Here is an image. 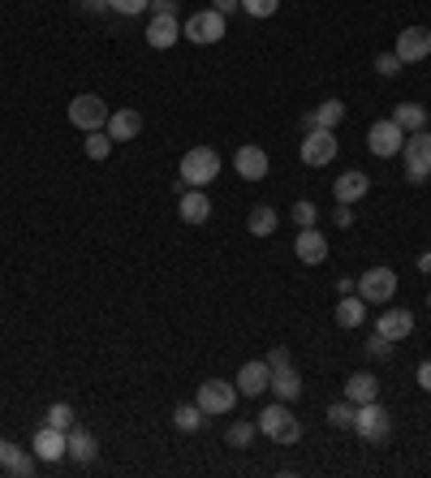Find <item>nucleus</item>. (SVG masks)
Wrapping results in <instances>:
<instances>
[{
    "instance_id": "obj_32",
    "label": "nucleus",
    "mask_w": 431,
    "mask_h": 478,
    "mask_svg": "<svg viewBox=\"0 0 431 478\" xmlns=\"http://www.w3.org/2000/svg\"><path fill=\"white\" fill-rule=\"evenodd\" d=\"M43 422H48V427H57V431H69V427L78 422V414H73V405H65V401H57V405H48V414H43Z\"/></svg>"
},
{
    "instance_id": "obj_14",
    "label": "nucleus",
    "mask_w": 431,
    "mask_h": 478,
    "mask_svg": "<svg viewBox=\"0 0 431 478\" xmlns=\"http://www.w3.org/2000/svg\"><path fill=\"white\" fill-rule=\"evenodd\" d=\"M181 39V22H177V13H151V22H147V48H156V52H165Z\"/></svg>"
},
{
    "instance_id": "obj_39",
    "label": "nucleus",
    "mask_w": 431,
    "mask_h": 478,
    "mask_svg": "<svg viewBox=\"0 0 431 478\" xmlns=\"http://www.w3.org/2000/svg\"><path fill=\"white\" fill-rule=\"evenodd\" d=\"M267 366H272V371H281V366H294V362H289V350H285V345H276V350L267 353Z\"/></svg>"
},
{
    "instance_id": "obj_35",
    "label": "nucleus",
    "mask_w": 431,
    "mask_h": 478,
    "mask_svg": "<svg viewBox=\"0 0 431 478\" xmlns=\"http://www.w3.org/2000/svg\"><path fill=\"white\" fill-rule=\"evenodd\" d=\"M147 4H151V0H108V9L121 13V18H138V13H147Z\"/></svg>"
},
{
    "instance_id": "obj_20",
    "label": "nucleus",
    "mask_w": 431,
    "mask_h": 478,
    "mask_svg": "<svg viewBox=\"0 0 431 478\" xmlns=\"http://www.w3.org/2000/svg\"><path fill=\"white\" fill-rule=\"evenodd\" d=\"M65 440H69V457H73L78 466H91V461L100 457V444H96V436H91L87 427H78V422H73V427L65 431Z\"/></svg>"
},
{
    "instance_id": "obj_30",
    "label": "nucleus",
    "mask_w": 431,
    "mask_h": 478,
    "mask_svg": "<svg viewBox=\"0 0 431 478\" xmlns=\"http://www.w3.org/2000/svg\"><path fill=\"white\" fill-rule=\"evenodd\" d=\"M255 436H259V422H246V418H237L229 431H225L229 448H250V444H255Z\"/></svg>"
},
{
    "instance_id": "obj_17",
    "label": "nucleus",
    "mask_w": 431,
    "mask_h": 478,
    "mask_svg": "<svg viewBox=\"0 0 431 478\" xmlns=\"http://www.w3.org/2000/svg\"><path fill=\"white\" fill-rule=\"evenodd\" d=\"M233 168H237V177H246V181H264L267 177V151L264 147H237V156H233Z\"/></svg>"
},
{
    "instance_id": "obj_8",
    "label": "nucleus",
    "mask_w": 431,
    "mask_h": 478,
    "mask_svg": "<svg viewBox=\"0 0 431 478\" xmlns=\"http://www.w3.org/2000/svg\"><path fill=\"white\" fill-rule=\"evenodd\" d=\"M108 117H112V112H108V104H104L100 96H91V91L69 99V121H73L78 129H87V134H91V129H104V126H108Z\"/></svg>"
},
{
    "instance_id": "obj_31",
    "label": "nucleus",
    "mask_w": 431,
    "mask_h": 478,
    "mask_svg": "<svg viewBox=\"0 0 431 478\" xmlns=\"http://www.w3.org/2000/svg\"><path fill=\"white\" fill-rule=\"evenodd\" d=\"M82 151H87V159H108V151H112L108 129H91V134H87V143H82Z\"/></svg>"
},
{
    "instance_id": "obj_48",
    "label": "nucleus",
    "mask_w": 431,
    "mask_h": 478,
    "mask_svg": "<svg viewBox=\"0 0 431 478\" xmlns=\"http://www.w3.org/2000/svg\"><path fill=\"white\" fill-rule=\"evenodd\" d=\"M427 181H431V177H427Z\"/></svg>"
},
{
    "instance_id": "obj_47",
    "label": "nucleus",
    "mask_w": 431,
    "mask_h": 478,
    "mask_svg": "<svg viewBox=\"0 0 431 478\" xmlns=\"http://www.w3.org/2000/svg\"><path fill=\"white\" fill-rule=\"evenodd\" d=\"M427 311H431V293H427Z\"/></svg>"
},
{
    "instance_id": "obj_10",
    "label": "nucleus",
    "mask_w": 431,
    "mask_h": 478,
    "mask_svg": "<svg viewBox=\"0 0 431 478\" xmlns=\"http://www.w3.org/2000/svg\"><path fill=\"white\" fill-rule=\"evenodd\" d=\"M332 159H336V134L332 129H306V138H302V164L324 168Z\"/></svg>"
},
{
    "instance_id": "obj_3",
    "label": "nucleus",
    "mask_w": 431,
    "mask_h": 478,
    "mask_svg": "<svg viewBox=\"0 0 431 478\" xmlns=\"http://www.w3.org/2000/svg\"><path fill=\"white\" fill-rule=\"evenodd\" d=\"M354 436L366 440V444H384V440L393 436V418H389V410H384L380 401L358 405V414H354Z\"/></svg>"
},
{
    "instance_id": "obj_21",
    "label": "nucleus",
    "mask_w": 431,
    "mask_h": 478,
    "mask_svg": "<svg viewBox=\"0 0 431 478\" xmlns=\"http://www.w3.org/2000/svg\"><path fill=\"white\" fill-rule=\"evenodd\" d=\"M345 401H354V405L380 401V380H375L371 371H354V375L345 380Z\"/></svg>"
},
{
    "instance_id": "obj_9",
    "label": "nucleus",
    "mask_w": 431,
    "mask_h": 478,
    "mask_svg": "<svg viewBox=\"0 0 431 478\" xmlns=\"http://www.w3.org/2000/svg\"><path fill=\"white\" fill-rule=\"evenodd\" d=\"M195 401H199L203 414H233V405H237V383H229V380H203Z\"/></svg>"
},
{
    "instance_id": "obj_36",
    "label": "nucleus",
    "mask_w": 431,
    "mask_h": 478,
    "mask_svg": "<svg viewBox=\"0 0 431 478\" xmlns=\"http://www.w3.org/2000/svg\"><path fill=\"white\" fill-rule=\"evenodd\" d=\"M242 9H246L250 18H272V13L281 9V0H242Z\"/></svg>"
},
{
    "instance_id": "obj_40",
    "label": "nucleus",
    "mask_w": 431,
    "mask_h": 478,
    "mask_svg": "<svg viewBox=\"0 0 431 478\" xmlns=\"http://www.w3.org/2000/svg\"><path fill=\"white\" fill-rule=\"evenodd\" d=\"M82 13H108V0H78Z\"/></svg>"
},
{
    "instance_id": "obj_43",
    "label": "nucleus",
    "mask_w": 431,
    "mask_h": 478,
    "mask_svg": "<svg viewBox=\"0 0 431 478\" xmlns=\"http://www.w3.org/2000/svg\"><path fill=\"white\" fill-rule=\"evenodd\" d=\"M212 9H220V13L229 18L233 9H242V0H212Z\"/></svg>"
},
{
    "instance_id": "obj_42",
    "label": "nucleus",
    "mask_w": 431,
    "mask_h": 478,
    "mask_svg": "<svg viewBox=\"0 0 431 478\" xmlns=\"http://www.w3.org/2000/svg\"><path fill=\"white\" fill-rule=\"evenodd\" d=\"M147 9H151V13H177V0H151Z\"/></svg>"
},
{
    "instance_id": "obj_2",
    "label": "nucleus",
    "mask_w": 431,
    "mask_h": 478,
    "mask_svg": "<svg viewBox=\"0 0 431 478\" xmlns=\"http://www.w3.org/2000/svg\"><path fill=\"white\" fill-rule=\"evenodd\" d=\"M259 436H267L272 444L289 448V444H298L302 440V422L289 414L285 401H281V405H267L264 414H259Z\"/></svg>"
},
{
    "instance_id": "obj_6",
    "label": "nucleus",
    "mask_w": 431,
    "mask_h": 478,
    "mask_svg": "<svg viewBox=\"0 0 431 478\" xmlns=\"http://www.w3.org/2000/svg\"><path fill=\"white\" fill-rule=\"evenodd\" d=\"M366 147H371V156H380V159L401 156V147H405V129H401L393 117H384V121H375V126L366 129Z\"/></svg>"
},
{
    "instance_id": "obj_25",
    "label": "nucleus",
    "mask_w": 431,
    "mask_h": 478,
    "mask_svg": "<svg viewBox=\"0 0 431 478\" xmlns=\"http://www.w3.org/2000/svg\"><path fill=\"white\" fill-rule=\"evenodd\" d=\"M35 461H39L35 452H22L18 444H9V452L0 457V470H4V474H13V478H31L35 474Z\"/></svg>"
},
{
    "instance_id": "obj_22",
    "label": "nucleus",
    "mask_w": 431,
    "mask_h": 478,
    "mask_svg": "<svg viewBox=\"0 0 431 478\" xmlns=\"http://www.w3.org/2000/svg\"><path fill=\"white\" fill-rule=\"evenodd\" d=\"M341 121H345V104H341V99H324L315 112L302 117V126L306 129H336Z\"/></svg>"
},
{
    "instance_id": "obj_24",
    "label": "nucleus",
    "mask_w": 431,
    "mask_h": 478,
    "mask_svg": "<svg viewBox=\"0 0 431 478\" xmlns=\"http://www.w3.org/2000/svg\"><path fill=\"white\" fill-rule=\"evenodd\" d=\"M267 388H272V392L289 405V401H298V397H302V375L294 371V366H281V371H272V383H267Z\"/></svg>"
},
{
    "instance_id": "obj_44",
    "label": "nucleus",
    "mask_w": 431,
    "mask_h": 478,
    "mask_svg": "<svg viewBox=\"0 0 431 478\" xmlns=\"http://www.w3.org/2000/svg\"><path fill=\"white\" fill-rule=\"evenodd\" d=\"M350 220H354V216H350V207L341 203V207H336V224H341V228H350Z\"/></svg>"
},
{
    "instance_id": "obj_41",
    "label": "nucleus",
    "mask_w": 431,
    "mask_h": 478,
    "mask_svg": "<svg viewBox=\"0 0 431 478\" xmlns=\"http://www.w3.org/2000/svg\"><path fill=\"white\" fill-rule=\"evenodd\" d=\"M419 388L431 392V358H427V362H419Z\"/></svg>"
},
{
    "instance_id": "obj_37",
    "label": "nucleus",
    "mask_w": 431,
    "mask_h": 478,
    "mask_svg": "<svg viewBox=\"0 0 431 478\" xmlns=\"http://www.w3.org/2000/svg\"><path fill=\"white\" fill-rule=\"evenodd\" d=\"M375 73L397 78V73H401V57H397V52H380V57H375Z\"/></svg>"
},
{
    "instance_id": "obj_34",
    "label": "nucleus",
    "mask_w": 431,
    "mask_h": 478,
    "mask_svg": "<svg viewBox=\"0 0 431 478\" xmlns=\"http://www.w3.org/2000/svg\"><path fill=\"white\" fill-rule=\"evenodd\" d=\"M294 220H298V228H311V224L319 220V207H315L311 198H298V203H294Z\"/></svg>"
},
{
    "instance_id": "obj_15",
    "label": "nucleus",
    "mask_w": 431,
    "mask_h": 478,
    "mask_svg": "<svg viewBox=\"0 0 431 478\" xmlns=\"http://www.w3.org/2000/svg\"><path fill=\"white\" fill-rule=\"evenodd\" d=\"M294 255L306 263V267H319L324 258H328V237L311 224V228H302L298 233V242H294Z\"/></svg>"
},
{
    "instance_id": "obj_23",
    "label": "nucleus",
    "mask_w": 431,
    "mask_h": 478,
    "mask_svg": "<svg viewBox=\"0 0 431 478\" xmlns=\"http://www.w3.org/2000/svg\"><path fill=\"white\" fill-rule=\"evenodd\" d=\"M181 224H207V216H212V198L203 190H186L181 194Z\"/></svg>"
},
{
    "instance_id": "obj_13",
    "label": "nucleus",
    "mask_w": 431,
    "mask_h": 478,
    "mask_svg": "<svg viewBox=\"0 0 431 478\" xmlns=\"http://www.w3.org/2000/svg\"><path fill=\"white\" fill-rule=\"evenodd\" d=\"M267 383H272V366H267V358H250V362H242V371H237V397H264Z\"/></svg>"
},
{
    "instance_id": "obj_1",
    "label": "nucleus",
    "mask_w": 431,
    "mask_h": 478,
    "mask_svg": "<svg viewBox=\"0 0 431 478\" xmlns=\"http://www.w3.org/2000/svg\"><path fill=\"white\" fill-rule=\"evenodd\" d=\"M181 186H190V190H203V186H212L216 181V173H220V156L212 151V147H190L186 156H181Z\"/></svg>"
},
{
    "instance_id": "obj_33",
    "label": "nucleus",
    "mask_w": 431,
    "mask_h": 478,
    "mask_svg": "<svg viewBox=\"0 0 431 478\" xmlns=\"http://www.w3.org/2000/svg\"><path fill=\"white\" fill-rule=\"evenodd\" d=\"M354 414H358L354 401H336V405H328V422L332 427H341V431H354Z\"/></svg>"
},
{
    "instance_id": "obj_12",
    "label": "nucleus",
    "mask_w": 431,
    "mask_h": 478,
    "mask_svg": "<svg viewBox=\"0 0 431 478\" xmlns=\"http://www.w3.org/2000/svg\"><path fill=\"white\" fill-rule=\"evenodd\" d=\"M31 452L43 461V466H52V461H61V457H69V440H65V431H57V427H39L35 431V440H31Z\"/></svg>"
},
{
    "instance_id": "obj_38",
    "label": "nucleus",
    "mask_w": 431,
    "mask_h": 478,
    "mask_svg": "<svg viewBox=\"0 0 431 478\" xmlns=\"http://www.w3.org/2000/svg\"><path fill=\"white\" fill-rule=\"evenodd\" d=\"M366 353H371V358H389V353H393V341H389V336H380V332H375V336H371V341H366Z\"/></svg>"
},
{
    "instance_id": "obj_46",
    "label": "nucleus",
    "mask_w": 431,
    "mask_h": 478,
    "mask_svg": "<svg viewBox=\"0 0 431 478\" xmlns=\"http://www.w3.org/2000/svg\"><path fill=\"white\" fill-rule=\"evenodd\" d=\"M4 452H9V440H4V436H0V457H4Z\"/></svg>"
},
{
    "instance_id": "obj_4",
    "label": "nucleus",
    "mask_w": 431,
    "mask_h": 478,
    "mask_svg": "<svg viewBox=\"0 0 431 478\" xmlns=\"http://www.w3.org/2000/svg\"><path fill=\"white\" fill-rule=\"evenodd\" d=\"M393 293H397V272L393 267H366L358 276V297L366 306H389Z\"/></svg>"
},
{
    "instance_id": "obj_26",
    "label": "nucleus",
    "mask_w": 431,
    "mask_h": 478,
    "mask_svg": "<svg viewBox=\"0 0 431 478\" xmlns=\"http://www.w3.org/2000/svg\"><path fill=\"white\" fill-rule=\"evenodd\" d=\"M363 319H366V302H363V297L345 293V297L336 302V323H341V328H363Z\"/></svg>"
},
{
    "instance_id": "obj_45",
    "label": "nucleus",
    "mask_w": 431,
    "mask_h": 478,
    "mask_svg": "<svg viewBox=\"0 0 431 478\" xmlns=\"http://www.w3.org/2000/svg\"><path fill=\"white\" fill-rule=\"evenodd\" d=\"M419 272H431V251H423V255H419Z\"/></svg>"
},
{
    "instance_id": "obj_18",
    "label": "nucleus",
    "mask_w": 431,
    "mask_h": 478,
    "mask_svg": "<svg viewBox=\"0 0 431 478\" xmlns=\"http://www.w3.org/2000/svg\"><path fill=\"white\" fill-rule=\"evenodd\" d=\"M366 190H371V177H366L363 168H350V173H341V177H336V186H332L336 203H345V207H354L358 198H366Z\"/></svg>"
},
{
    "instance_id": "obj_11",
    "label": "nucleus",
    "mask_w": 431,
    "mask_h": 478,
    "mask_svg": "<svg viewBox=\"0 0 431 478\" xmlns=\"http://www.w3.org/2000/svg\"><path fill=\"white\" fill-rule=\"evenodd\" d=\"M401 57V65H419L431 57V31L427 27H405V31L397 35V48H393Z\"/></svg>"
},
{
    "instance_id": "obj_7",
    "label": "nucleus",
    "mask_w": 431,
    "mask_h": 478,
    "mask_svg": "<svg viewBox=\"0 0 431 478\" xmlns=\"http://www.w3.org/2000/svg\"><path fill=\"white\" fill-rule=\"evenodd\" d=\"M181 35H186L190 43H220V39H225V13H220V9H199V13L186 18Z\"/></svg>"
},
{
    "instance_id": "obj_29",
    "label": "nucleus",
    "mask_w": 431,
    "mask_h": 478,
    "mask_svg": "<svg viewBox=\"0 0 431 478\" xmlns=\"http://www.w3.org/2000/svg\"><path fill=\"white\" fill-rule=\"evenodd\" d=\"M173 422H177V431L195 436V431H203V422H207V414H203V410H199V401H195V405H177V414H173Z\"/></svg>"
},
{
    "instance_id": "obj_16",
    "label": "nucleus",
    "mask_w": 431,
    "mask_h": 478,
    "mask_svg": "<svg viewBox=\"0 0 431 478\" xmlns=\"http://www.w3.org/2000/svg\"><path fill=\"white\" fill-rule=\"evenodd\" d=\"M375 332L389 336V341H405V336L414 332V311H405V306H389V311H380Z\"/></svg>"
},
{
    "instance_id": "obj_19",
    "label": "nucleus",
    "mask_w": 431,
    "mask_h": 478,
    "mask_svg": "<svg viewBox=\"0 0 431 478\" xmlns=\"http://www.w3.org/2000/svg\"><path fill=\"white\" fill-rule=\"evenodd\" d=\"M108 138L112 143H130V138H138L142 134V112L138 108H117L112 117H108Z\"/></svg>"
},
{
    "instance_id": "obj_5",
    "label": "nucleus",
    "mask_w": 431,
    "mask_h": 478,
    "mask_svg": "<svg viewBox=\"0 0 431 478\" xmlns=\"http://www.w3.org/2000/svg\"><path fill=\"white\" fill-rule=\"evenodd\" d=\"M401 159H405V181H423L431 177V134L419 129V134H405V147H401Z\"/></svg>"
},
{
    "instance_id": "obj_28",
    "label": "nucleus",
    "mask_w": 431,
    "mask_h": 478,
    "mask_svg": "<svg viewBox=\"0 0 431 478\" xmlns=\"http://www.w3.org/2000/svg\"><path fill=\"white\" fill-rule=\"evenodd\" d=\"M393 121H397L405 134H419V129H427V108H423V104H397V108H393Z\"/></svg>"
},
{
    "instance_id": "obj_27",
    "label": "nucleus",
    "mask_w": 431,
    "mask_h": 478,
    "mask_svg": "<svg viewBox=\"0 0 431 478\" xmlns=\"http://www.w3.org/2000/svg\"><path fill=\"white\" fill-rule=\"evenodd\" d=\"M276 224H281V216H276V207H267V203H259V207H250V220H246V228H250V237H272V233H276Z\"/></svg>"
}]
</instances>
